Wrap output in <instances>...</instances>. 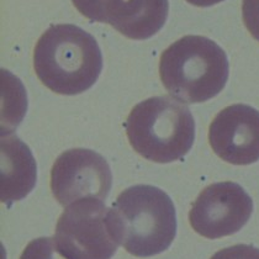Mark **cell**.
<instances>
[{
    "mask_svg": "<svg viewBox=\"0 0 259 259\" xmlns=\"http://www.w3.org/2000/svg\"><path fill=\"white\" fill-rule=\"evenodd\" d=\"M33 68L45 87L61 95L92 88L103 70V55L94 36L72 24L53 25L38 38Z\"/></svg>",
    "mask_w": 259,
    "mask_h": 259,
    "instance_id": "cell-1",
    "label": "cell"
},
{
    "mask_svg": "<svg viewBox=\"0 0 259 259\" xmlns=\"http://www.w3.org/2000/svg\"><path fill=\"white\" fill-rule=\"evenodd\" d=\"M111 224L119 244L135 257H152L177 236V211L170 196L153 185H134L117 196Z\"/></svg>",
    "mask_w": 259,
    "mask_h": 259,
    "instance_id": "cell-2",
    "label": "cell"
},
{
    "mask_svg": "<svg viewBox=\"0 0 259 259\" xmlns=\"http://www.w3.org/2000/svg\"><path fill=\"white\" fill-rule=\"evenodd\" d=\"M229 73L226 52L204 36H184L160 56V80L180 103H205L215 98L226 85Z\"/></svg>",
    "mask_w": 259,
    "mask_h": 259,
    "instance_id": "cell-3",
    "label": "cell"
},
{
    "mask_svg": "<svg viewBox=\"0 0 259 259\" xmlns=\"http://www.w3.org/2000/svg\"><path fill=\"white\" fill-rule=\"evenodd\" d=\"M130 145L154 163L176 162L195 141V121L184 104L169 97H153L134 106L125 123Z\"/></svg>",
    "mask_w": 259,
    "mask_h": 259,
    "instance_id": "cell-4",
    "label": "cell"
},
{
    "mask_svg": "<svg viewBox=\"0 0 259 259\" xmlns=\"http://www.w3.org/2000/svg\"><path fill=\"white\" fill-rule=\"evenodd\" d=\"M53 238L67 259H111L119 247L112 230L111 209L97 199L67 206L58 219Z\"/></svg>",
    "mask_w": 259,
    "mask_h": 259,
    "instance_id": "cell-5",
    "label": "cell"
},
{
    "mask_svg": "<svg viewBox=\"0 0 259 259\" xmlns=\"http://www.w3.org/2000/svg\"><path fill=\"white\" fill-rule=\"evenodd\" d=\"M111 185L109 163L98 152L87 148L63 152L51 169V190L62 206L85 199L105 201Z\"/></svg>",
    "mask_w": 259,
    "mask_h": 259,
    "instance_id": "cell-6",
    "label": "cell"
},
{
    "mask_svg": "<svg viewBox=\"0 0 259 259\" xmlns=\"http://www.w3.org/2000/svg\"><path fill=\"white\" fill-rule=\"evenodd\" d=\"M253 201L247 191L233 182L205 188L191 205L190 226L200 236L216 239L237 233L252 216Z\"/></svg>",
    "mask_w": 259,
    "mask_h": 259,
    "instance_id": "cell-7",
    "label": "cell"
},
{
    "mask_svg": "<svg viewBox=\"0 0 259 259\" xmlns=\"http://www.w3.org/2000/svg\"><path fill=\"white\" fill-rule=\"evenodd\" d=\"M83 16L109 24L131 40H147L164 26L168 0H72Z\"/></svg>",
    "mask_w": 259,
    "mask_h": 259,
    "instance_id": "cell-8",
    "label": "cell"
},
{
    "mask_svg": "<svg viewBox=\"0 0 259 259\" xmlns=\"http://www.w3.org/2000/svg\"><path fill=\"white\" fill-rule=\"evenodd\" d=\"M209 142L216 156L233 165L259 160V111L235 104L219 112L210 123Z\"/></svg>",
    "mask_w": 259,
    "mask_h": 259,
    "instance_id": "cell-9",
    "label": "cell"
},
{
    "mask_svg": "<svg viewBox=\"0 0 259 259\" xmlns=\"http://www.w3.org/2000/svg\"><path fill=\"white\" fill-rule=\"evenodd\" d=\"M0 194L3 204H11L26 198L37 180L36 160L30 148L16 136H3Z\"/></svg>",
    "mask_w": 259,
    "mask_h": 259,
    "instance_id": "cell-10",
    "label": "cell"
},
{
    "mask_svg": "<svg viewBox=\"0 0 259 259\" xmlns=\"http://www.w3.org/2000/svg\"><path fill=\"white\" fill-rule=\"evenodd\" d=\"M20 259H67L58 250L56 246L55 238L40 237L31 241L24 252L21 253Z\"/></svg>",
    "mask_w": 259,
    "mask_h": 259,
    "instance_id": "cell-11",
    "label": "cell"
},
{
    "mask_svg": "<svg viewBox=\"0 0 259 259\" xmlns=\"http://www.w3.org/2000/svg\"><path fill=\"white\" fill-rule=\"evenodd\" d=\"M210 259H259V248L250 244H235L219 250Z\"/></svg>",
    "mask_w": 259,
    "mask_h": 259,
    "instance_id": "cell-12",
    "label": "cell"
},
{
    "mask_svg": "<svg viewBox=\"0 0 259 259\" xmlns=\"http://www.w3.org/2000/svg\"><path fill=\"white\" fill-rule=\"evenodd\" d=\"M242 16L252 37L259 41V0H243Z\"/></svg>",
    "mask_w": 259,
    "mask_h": 259,
    "instance_id": "cell-13",
    "label": "cell"
},
{
    "mask_svg": "<svg viewBox=\"0 0 259 259\" xmlns=\"http://www.w3.org/2000/svg\"><path fill=\"white\" fill-rule=\"evenodd\" d=\"M191 5H195V7L199 8H209L212 7V5L219 4V3L225 2V0H185Z\"/></svg>",
    "mask_w": 259,
    "mask_h": 259,
    "instance_id": "cell-14",
    "label": "cell"
}]
</instances>
